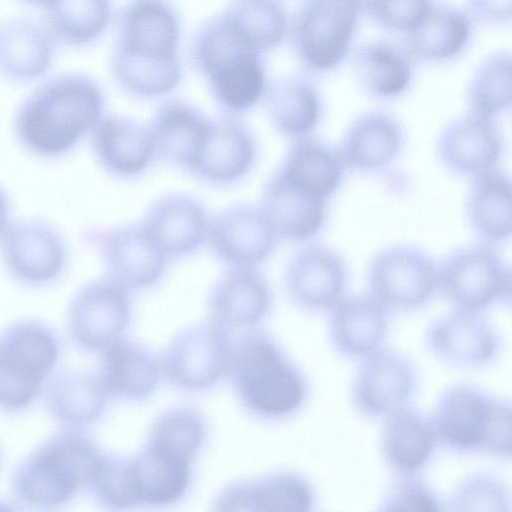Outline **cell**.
Here are the masks:
<instances>
[{"label":"cell","instance_id":"1","mask_svg":"<svg viewBox=\"0 0 512 512\" xmlns=\"http://www.w3.org/2000/svg\"><path fill=\"white\" fill-rule=\"evenodd\" d=\"M180 20L168 0H131L119 15L111 71L117 84L139 98H157L182 79Z\"/></svg>","mask_w":512,"mask_h":512},{"label":"cell","instance_id":"2","mask_svg":"<svg viewBox=\"0 0 512 512\" xmlns=\"http://www.w3.org/2000/svg\"><path fill=\"white\" fill-rule=\"evenodd\" d=\"M105 97L91 77L57 75L35 88L19 105L13 130L30 154L55 159L71 152L102 118Z\"/></svg>","mask_w":512,"mask_h":512},{"label":"cell","instance_id":"3","mask_svg":"<svg viewBox=\"0 0 512 512\" xmlns=\"http://www.w3.org/2000/svg\"><path fill=\"white\" fill-rule=\"evenodd\" d=\"M102 452L82 429L63 428L17 464L10 479L12 494L32 509L60 508L87 489Z\"/></svg>","mask_w":512,"mask_h":512},{"label":"cell","instance_id":"4","mask_svg":"<svg viewBox=\"0 0 512 512\" xmlns=\"http://www.w3.org/2000/svg\"><path fill=\"white\" fill-rule=\"evenodd\" d=\"M262 55L222 14L205 21L191 44L193 64L213 98L230 114L251 109L268 88Z\"/></svg>","mask_w":512,"mask_h":512},{"label":"cell","instance_id":"5","mask_svg":"<svg viewBox=\"0 0 512 512\" xmlns=\"http://www.w3.org/2000/svg\"><path fill=\"white\" fill-rule=\"evenodd\" d=\"M228 373L240 403L260 418L289 417L307 396L302 372L263 332H251L233 346Z\"/></svg>","mask_w":512,"mask_h":512},{"label":"cell","instance_id":"6","mask_svg":"<svg viewBox=\"0 0 512 512\" xmlns=\"http://www.w3.org/2000/svg\"><path fill=\"white\" fill-rule=\"evenodd\" d=\"M432 424L437 439L461 452L511 456V405L471 385L448 388L438 400Z\"/></svg>","mask_w":512,"mask_h":512},{"label":"cell","instance_id":"7","mask_svg":"<svg viewBox=\"0 0 512 512\" xmlns=\"http://www.w3.org/2000/svg\"><path fill=\"white\" fill-rule=\"evenodd\" d=\"M61 355L57 333L36 319L0 332V412L19 414L40 397Z\"/></svg>","mask_w":512,"mask_h":512},{"label":"cell","instance_id":"8","mask_svg":"<svg viewBox=\"0 0 512 512\" xmlns=\"http://www.w3.org/2000/svg\"><path fill=\"white\" fill-rule=\"evenodd\" d=\"M364 0H302L291 27L293 48L310 71L327 72L349 53Z\"/></svg>","mask_w":512,"mask_h":512},{"label":"cell","instance_id":"9","mask_svg":"<svg viewBox=\"0 0 512 512\" xmlns=\"http://www.w3.org/2000/svg\"><path fill=\"white\" fill-rule=\"evenodd\" d=\"M438 289L456 308L479 311L509 301L510 268L489 246L460 247L438 265Z\"/></svg>","mask_w":512,"mask_h":512},{"label":"cell","instance_id":"10","mask_svg":"<svg viewBox=\"0 0 512 512\" xmlns=\"http://www.w3.org/2000/svg\"><path fill=\"white\" fill-rule=\"evenodd\" d=\"M367 278L371 296L386 310L413 311L438 289V265L420 248L393 245L373 256Z\"/></svg>","mask_w":512,"mask_h":512},{"label":"cell","instance_id":"11","mask_svg":"<svg viewBox=\"0 0 512 512\" xmlns=\"http://www.w3.org/2000/svg\"><path fill=\"white\" fill-rule=\"evenodd\" d=\"M4 268L17 283L48 287L62 278L69 263V247L52 224L37 219L12 222L0 239Z\"/></svg>","mask_w":512,"mask_h":512},{"label":"cell","instance_id":"12","mask_svg":"<svg viewBox=\"0 0 512 512\" xmlns=\"http://www.w3.org/2000/svg\"><path fill=\"white\" fill-rule=\"evenodd\" d=\"M131 318L129 289L110 277L83 285L66 314L68 334L85 352H101L120 338Z\"/></svg>","mask_w":512,"mask_h":512},{"label":"cell","instance_id":"13","mask_svg":"<svg viewBox=\"0 0 512 512\" xmlns=\"http://www.w3.org/2000/svg\"><path fill=\"white\" fill-rule=\"evenodd\" d=\"M232 348L228 331L210 321L177 335L161 367L175 387L192 392L207 390L228 373Z\"/></svg>","mask_w":512,"mask_h":512},{"label":"cell","instance_id":"14","mask_svg":"<svg viewBox=\"0 0 512 512\" xmlns=\"http://www.w3.org/2000/svg\"><path fill=\"white\" fill-rule=\"evenodd\" d=\"M87 238L97 249L112 278L127 289H144L162 277L168 256L141 224L93 230Z\"/></svg>","mask_w":512,"mask_h":512},{"label":"cell","instance_id":"15","mask_svg":"<svg viewBox=\"0 0 512 512\" xmlns=\"http://www.w3.org/2000/svg\"><path fill=\"white\" fill-rule=\"evenodd\" d=\"M416 389V373L404 355L377 350L368 355L356 372L351 397L364 415L379 417L406 406Z\"/></svg>","mask_w":512,"mask_h":512},{"label":"cell","instance_id":"16","mask_svg":"<svg viewBox=\"0 0 512 512\" xmlns=\"http://www.w3.org/2000/svg\"><path fill=\"white\" fill-rule=\"evenodd\" d=\"M426 343L443 362L472 368L495 359L500 349V336L479 311L456 308L431 324Z\"/></svg>","mask_w":512,"mask_h":512},{"label":"cell","instance_id":"17","mask_svg":"<svg viewBox=\"0 0 512 512\" xmlns=\"http://www.w3.org/2000/svg\"><path fill=\"white\" fill-rule=\"evenodd\" d=\"M277 238L259 207L240 204L210 220L207 241L230 267L255 268L272 253Z\"/></svg>","mask_w":512,"mask_h":512},{"label":"cell","instance_id":"18","mask_svg":"<svg viewBox=\"0 0 512 512\" xmlns=\"http://www.w3.org/2000/svg\"><path fill=\"white\" fill-rule=\"evenodd\" d=\"M436 150L448 171L475 177L495 169L502 157L503 138L492 118L470 112L444 127Z\"/></svg>","mask_w":512,"mask_h":512},{"label":"cell","instance_id":"19","mask_svg":"<svg viewBox=\"0 0 512 512\" xmlns=\"http://www.w3.org/2000/svg\"><path fill=\"white\" fill-rule=\"evenodd\" d=\"M348 268L334 250L322 245H307L290 259L285 272V287L298 306L319 311L332 308L343 296Z\"/></svg>","mask_w":512,"mask_h":512},{"label":"cell","instance_id":"20","mask_svg":"<svg viewBox=\"0 0 512 512\" xmlns=\"http://www.w3.org/2000/svg\"><path fill=\"white\" fill-rule=\"evenodd\" d=\"M213 504L216 511H310L315 493L305 477L282 471L231 482Z\"/></svg>","mask_w":512,"mask_h":512},{"label":"cell","instance_id":"21","mask_svg":"<svg viewBox=\"0 0 512 512\" xmlns=\"http://www.w3.org/2000/svg\"><path fill=\"white\" fill-rule=\"evenodd\" d=\"M271 299L267 280L255 268L230 267L210 292L211 322L228 332L251 328L266 317Z\"/></svg>","mask_w":512,"mask_h":512},{"label":"cell","instance_id":"22","mask_svg":"<svg viewBox=\"0 0 512 512\" xmlns=\"http://www.w3.org/2000/svg\"><path fill=\"white\" fill-rule=\"evenodd\" d=\"M143 228L168 256L198 250L207 240L210 220L203 205L184 194H169L148 208Z\"/></svg>","mask_w":512,"mask_h":512},{"label":"cell","instance_id":"23","mask_svg":"<svg viewBox=\"0 0 512 512\" xmlns=\"http://www.w3.org/2000/svg\"><path fill=\"white\" fill-rule=\"evenodd\" d=\"M259 208L276 236L291 241L314 237L327 214L326 200L294 184L278 170L267 181Z\"/></svg>","mask_w":512,"mask_h":512},{"label":"cell","instance_id":"24","mask_svg":"<svg viewBox=\"0 0 512 512\" xmlns=\"http://www.w3.org/2000/svg\"><path fill=\"white\" fill-rule=\"evenodd\" d=\"M94 155L108 173L122 178L143 173L156 156L148 126L124 116H102L91 132Z\"/></svg>","mask_w":512,"mask_h":512},{"label":"cell","instance_id":"25","mask_svg":"<svg viewBox=\"0 0 512 512\" xmlns=\"http://www.w3.org/2000/svg\"><path fill=\"white\" fill-rule=\"evenodd\" d=\"M100 353L95 374L108 398L142 400L154 393L162 367L146 347L120 338Z\"/></svg>","mask_w":512,"mask_h":512},{"label":"cell","instance_id":"26","mask_svg":"<svg viewBox=\"0 0 512 512\" xmlns=\"http://www.w3.org/2000/svg\"><path fill=\"white\" fill-rule=\"evenodd\" d=\"M256 141L234 118L211 120L209 133L191 174L213 184H229L247 174L255 162Z\"/></svg>","mask_w":512,"mask_h":512},{"label":"cell","instance_id":"27","mask_svg":"<svg viewBox=\"0 0 512 512\" xmlns=\"http://www.w3.org/2000/svg\"><path fill=\"white\" fill-rule=\"evenodd\" d=\"M211 119L178 100L162 104L148 125L156 156L191 172L205 145Z\"/></svg>","mask_w":512,"mask_h":512},{"label":"cell","instance_id":"28","mask_svg":"<svg viewBox=\"0 0 512 512\" xmlns=\"http://www.w3.org/2000/svg\"><path fill=\"white\" fill-rule=\"evenodd\" d=\"M329 330L334 348L350 358L379 350L389 328L387 310L372 296L341 298L333 307Z\"/></svg>","mask_w":512,"mask_h":512},{"label":"cell","instance_id":"29","mask_svg":"<svg viewBox=\"0 0 512 512\" xmlns=\"http://www.w3.org/2000/svg\"><path fill=\"white\" fill-rule=\"evenodd\" d=\"M404 135L390 114L370 111L356 118L345 131L338 151L346 168L375 172L399 155Z\"/></svg>","mask_w":512,"mask_h":512},{"label":"cell","instance_id":"30","mask_svg":"<svg viewBox=\"0 0 512 512\" xmlns=\"http://www.w3.org/2000/svg\"><path fill=\"white\" fill-rule=\"evenodd\" d=\"M54 51V37L33 19L14 18L0 25V73L10 80L27 82L41 77Z\"/></svg>","mask_w":512,"mask_h":512},{"label":"cell","instance_id":"31","mask_svg":"<svg viewBox=\"0 0 512 512\" xmlns=\"http://www.w3.org/2000/svg\"><path fill=\"white\" fill-rule=\"evenodd\" d=\"M45 402L51 417L65 428L82 429L104 414L108 396L95 372L65 370L45 387Z\"/></svg>","mask_w":512,"mask_h":512},{"label":"cell","instance_id":"32","mask_svg":"<svg viewBox=\"0 0 512 512\" xmlns=\"http://www.w3.org/2000/svg\"><path fill=\"white\" fill-rule=\"evenodd\" d=\"M471 32V21L464 12L432 4L419 23L404 33L403 47L413 59L444 62L462 53Z\"/></svg>","mask_w":512,"mask_h":512},{"label":"cell","instance_id":"33","mask_svg":"<svg viewBox=\"0 0 512 512\" xmlns=\"http://www.w3.org/2000/svg\"><path fill=\"white\" fill-rule=\"evenodd\" d=\"M352 70L360 87L370 96L389 100L400 97L413 80V58L403 46L370 42L355 50Z\"/></svg>","mask_w":512,"mask_h":512},{"label":"cell","instance_id":"34","mask_svg":"<svg viewBox=\"0 0 512 512\" xmlns=\"http://www.w3.org/2000/svg\"><path fill=\"white\" fill-rule=\"evenodd\" d=\"M437 436L432 421L403 406L388 414L381 448L386 462L402 474H414L430 460Z\"/></svg>","mask_w":512,"mask_h":512},{"label":"cell","instance_id":"35","mask_svg":"<svg viewBox=\"0 0 512 512\" xmlns=\"http://www.w3.org/2000/svg\"><path fill=\"white\" fill-rule=\"evenodd\" d=\"M345 165L338 149L318 138H296L277 169L294 184L327 200L341 185Z\"/></svg>","mask_w":512,"mask_h":512},{"label":"cell","instance_id":"36","mask_svg":"<svg viewBox=\"0 0 512 512\" xmlns=\"http://www.w3.org/2000/svg\"><path fill=\"white\" fill-rule=\"evenodd\" d=\"M130 462L139 505L174 504L190 487V462L146 445Z\"/></svg>","mask_w":512,"mask_h":512},{"label":"cell","instance_id":"37","mask_svg":"<svg viewBox=\"0 0 512 512\" xmlns=\"http://www.w3.org/2000/svg\"><path fill=\"white\" fill-rule=\"evenodd\" d=\"M466 213L473 231L487 243L511 236V180L507 173L492 169L473 177Z\"/></svg>","mask_w":512,"mask_h":512},{"label":"cell","instance_id":"38","mask_svg":"<svg viewBox=\"0 0 512 512\" xmlns=\"http://www.w3.org/2000/svg\"><path fill=\"white\" fill-rule=\"evenodd\" d=\"M264 96L269 118L281 134L296 139L307 136L319 124L322 100L308 79L282 77L268 86Z\"/></svg>","mask_w":512,"mask_h":512},{"label":"cell","instance_id":"39","mask_svg":"<svg viewBox=\"0 0 512 512\" xmlns=\"http://www.w3.org/2000/svg\"><path fill=\"white\" fill-rule=\"evenodd\" d=\"M45 26L55 40L84 46L97 40L108 27L111 0H47Z\"/></svg>","mask_w":512,"mask_h":512},{"label":"cell","instance_id":"40","mask_svg":"<svg viewBox=\"0 0 512 512\" xmlns=\"http://www.w3.org/2000/svg\"><path fill=\"white\" fill-rule=\"evenodd\" d=\"M221 14L261 54L278 47L289 30L281 0H231Z\"/></svg>","mask_w":512,"mask_h":512},{"label":"cell","instance_id":"41","mask_svg":"<svg viewBox=\"0 0 512 512\" xmlns=\"http://www.w3.org/2000/svg\"><path fill=\"white\" fill-rule=\"evenodd\" d=\"M202 415L187 406L168 409L152 424L145 445L192 463L206 439Z\"/></svg>","mask_w":512,"mask_h":512},{"label":"cell","instance_id":"42","mask_svg":"<svg viewBox=\"0 0 512 512\" xmlns=\"http://www.w3.org/2000/svg\"><path fill=\"white\" fill-rule=\"evenodd\" d=\"M511 55L499 51L477 68L467 91L471 112L492 118L511 106Z\"/></svg>","mask_w":512,"mask_h":512},{"label":"cell","instance_id":"43","mask_svg":"<svg viewBox=\"0 0 512 512\" xmlns=\"http://www.w3.org/2000/svg\"><path fill=\"white\" fill-rule=\"evenodd\" d=\"M87 490L106 509L126 510L140 506L130 458L102 452Z\"/></svg>","mask_w":512,"mask_h":512},{"label":"cell","instance_id":"44","mask_svg":"<svg viewBox=\"0 0 512 512\" xmlns=\"http://www.w3.org/2000/svg\"><path fill=\"white\" fill-rule=\"evenodd\" d=\"M454 511H510V493L505 482L490 473L473 474L461 482L451 495Z\"/></svg>","mask_w":512,"mask_h":512},{"label":"cell","instance_id":"45","mask_svg":"<svg viewBox=\"0 0 512 512\" xmlns=\"http://www.w3.org/2000/svg\"><path fill=\"white\" fill-rule=\"evenodd\" d=\"M380 510L427 511L442 510V503L434 491L412 474H403L386 489Z\"/></svg>","mask_w":512,"mask_h":512},{"label":"cell","instance_id":"46","mask_svg":"<svg viewBox=\"0 0 512 512\" xmlns=\"http://www.w3.org/2000/svg\"><path fill=\"white\" fill-rule=\"evenodd\" d=\"M430 0H364L363 9L379 26L406 33L424 17Z\"/></svg>","mask_w":512,"mask_h":512},{"label":"cell","instance_id":"47","mask_svg":"<svg viewBox=\"0 0 512 512\" xmlns=\"http://www.w3.org/2000/svg\"><path fill=\"white\" fill-rule=\"evenodd\" d=\"M472 12L481 20L492 24L509 23L512 0H468Z\"/></svg>","mask_w":512,"mask_h":512},{"label":"cell","instance_id":"48","mask_svg":"<svg viewBox=\"0 0 512 512\" xmlns=\"http://www.w3.org/2000/svg\"><path fill=\"white\" fill-rule=\"evenodd\" d=\"M11 223L10 200L6 192L0 187V239Z\"/></svg>","mask_w":512,"mask_h":512},{"label":"cell","instance_id":"49","mask_svg":"<svg viewBox=\"0 0 512 512\" xmlns=\"http://www.w3.org/2000/svg\"><path fill=\"white\" fill-rule=\"evenodd\" d=\"M25 4H28V5H33V6H40V5H45V3L47 2V0H19Z\"/></svg>","mask_w":512,"mask_h":512}]
</instances>
